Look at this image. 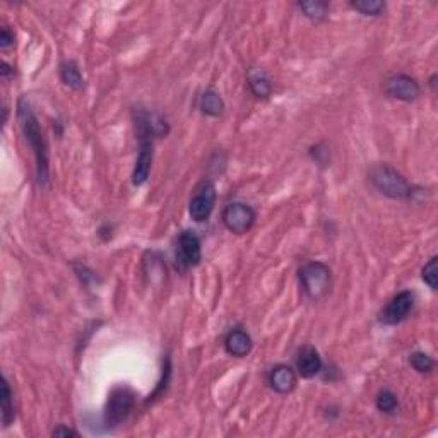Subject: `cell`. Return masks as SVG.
<instances>
[{
	"label": "cell",
	"mask_w": 438,
	"mask_h": 438,
	"mask_svg": "<svg viewBox=\"0 0 438 438\" xmlns=\"http://www.w3.org/2000/svg\"><path fill=\"white\" fill-rule=\"evenodd\" d=\"M214 205H216V187L213 182H204L197 188L196 196L192 197L188 214L197 223L208 221L213 214Z\"/></svg>",
	"instance_id": "52a82bcc"
},
{
	"label": "cell",
	"mask_w": 438,
	"mask_h": 438,
	"mask_svg": "<svg viewBox=\"0 0 438 438\" xmlns=\"http://www.w3.org/2000/svg\"><path fill=\"white\" fill-rule=\"evenodd\" d=\"M410 363L418 373H429L433 368H435V361L432 360V356H428L427 353L423 351L411 353Z\"/></svg>",
	"instance_id": "44dd1931"
},
{
	"label": "cell",
	"mask_w": 438,
	"mask_h": 438,
	"mask_svg": "<svg viewBox=\"0 0 438 438\" xmlns=\"http://www.w3.org/2000/svg\"><path fill=\"white\" fill-rule=\"evenodd\" d=\"M12 43H14V35L9 31V28H2V31H0V48L7 50Z\"/></svg>",
	"instance_id": "603a6c76"
},
{
	"label": "cell",
	"mask_w": 438,
	"mask_h": 438,
	"mask_svg": "<svg viewBox=\"0 0 438 438\" xmlns=\"http://www.w3.org/2000/svg\"><path fill=\"white\" fill-rule=\"evenodd\" d=\"M0 407H2V423L4 427H9V424L16 418V410H14V401H12V392L7 378H2V394H0Z\"/></svg>",
	"instance_id": "2e32d148"
},
{
	"label": "cell",
	"mask_w": 438,
	"mask_h": 438,
	"mask_svg": "<svg viewBox=\"0 0 438 438\" xmlns=\"http://www.w3.org/2000/svg\"><path fill=\"white\" fill-rule=\"evenodd\" d=\"M11 73H12V70H11V65L4 62V64H2V78H9Z\"/></svg>",
	"instance_id": "d4e9b609"
},
{
	"label": "cell",
	"mask_w": 438,
	"mask_h": 438,
	"mask_svg": "<svg viewBox=\"0 0 438 438\" xmlns=\"http://www.w3.org/2000/svg\"><path fill=\"white\" fill-rule=\"evenodd\" d=\"M383 91H385V95L390 96V98L410 103V101H415L418 98L421 87L420 82L416 81L415 78H411V75L395 74L385 79V82H383Z\"/></svg>",
	"instance_id": "ba28073f"
},
{
	"label": "cell",
	"mask_w": 438,
	"mask_h": 438,
	"mask_svg": "<svg viewBox=\"0 0 438 438\" xmlns=\"http://www.w3.org/2000/svg\"><path fill=\"white\" fill-rule=\"evenodd\" d=\"M199 108L204 115L219 117L223 112H225V101H223L221 96H219V92L208 90L201 96Z\"/></svg>",
	"instance_id": "5bb4252c"
},
{
	"label": "cell",
	"mask_w": 438,
	"mask_h": 438,
	"mask_svg": "<svg viewBox=\"0 0 438 438\" xmlns=\"http://www.w3.org/2000/svg\"><path fill=\"white\" fill-rule=\"evenodd\" d=\"M226 353L235 358H243L252 351V338L242 328H233L225 338Z\"/></svg>",
	"instance_id": "4fadbf2b"
},
{
	"label": "cell",
	"mask_w": 438,
	"mask_h": 438,
	"mask_svg": "<svg viewBox=\"0 0 438 438\" xmlns=\"http://www.w3.org/2000/svg\"><path fill=\"white\" fill-rule=\"evenodd\" d=\"M370 180H372L373 187L378 192L390 197V199H410L412 193V188L407 183V180L390 164H377V166H373L372 171H370Z\"/></svg>",
	"instance_id": "7a4b0ae2"
},
{
	"label": "cell",
	"mask_w": 438,
	"mask_h": 438,
	"mask_svg": "<svg viewBox=\"0 0 438 438\" xmlns=\"http://www.w3.org/2000/svg\"><path fill=\"white\" fill-rule=\"evenodd\" d=\"M351 7L365 16H380L385 11V2H382V0H353Z\"/></svg>",
	"instance_id": "ffe728a7"
},
{
	"label": "cell",
	"mask_w": 438,
	"mask_h": 438,
	"mask_svg": "<svg viewBox=\"0 0 438 438\" xmlns=\"http://www.w3.org/2000/svg\"><path fill=\"white\" fill-rule=\"evenodd\" d=\"M375 406H377V410L383 412V415H392V412L397 411V407H399L397 395H395L392 390L383 389L377 394V399H375Z\"/></svg>",
	"instance_id": "d6986e66"
},
{
	"label": "cell",
	"mask_w": 438,
	"mask_h": 438,
	"mask_svg": "<svg viewBox=\"0 0 438 438\" xmlns=\"http://www.w3.org/2000/svg\"><path fill=\"white\" fill-rule=\"evenodd\" d=\"M134 120H136V134L139 139V154L136 159V166L132 171V183L136 187H141L147 182L151 173V166H153L154 158V146H153V134L146 127L144 120L139 115V112L134 113Z\"/></svg>",
	"instance_id": "3957f363"
},
{
	"label": "cell",
	"mask_w": 438,
	"mask_h": 438,
	"mask_svg": "<svg viewBox=\"0 0 438 438\" xmlns=\"http://www.w3.org/2000/svg\"><path fill=\"white\" fill-rule=\"evenodd\" d=\"M298 7L303 11V14H305L306 18L315 21V23L326 19V16L328 12V2H322V0H309V2H300L298 4Z\"/></svg>",
	"instance_id": "ac0fdd59"
},
{
	"label": "cell",
	"mask_w": 438,
	"mask_h": 438,
	"mask_svg": "<svg viewBox=\"0 0 438 438\" xmlns=\"http://www.w3.org/2000/svg\"><path fill=\"white\" fill-rule=\"evenodd\" d=\"M255 223V210L243 202H230L223 210V225L235 235L250 231Z\"/></svg>",
	"instance_id": "8992f818"
},
{
	"label": "cell",
	"mask_w": 438,
	"mask_h": 438,
	"mask_svg": "<svg viewBox=\"0 0 438 438\" xmlns=\"http://www.w3.org/2000/svg\"><path fill=\"white\" fill-rule=\"evenodd\" d=\"M248 86H250V91L254 92L257 98H269L272 92V84L269 81V78L264 73H255L248 74Z\"/></svg>",
	"instance_id": "e0dca14e"
},
{
	"label": "cell",
	"mask_w": 438,
	"mask_h": 438,
	"mask_svg": "<svg viewBox=\"0 0 438 438\" xmlns=\"http://www.w3.org/2000/svg\"><path fill=\"white\" fill-rule=\"evenodd\" d=\"M415 306V293L411 292H402L387 303L385 309L380 314V322L385 326H397L410 317Z\"/></svg>",
	"instance_id": "9c48e42d"
},
{
	"label": "cell",
	"mask_w": 438,
	"mask_h": 438,
	"mask_svg": "<svg viewBox=\"0 0 438 438\" xmlns=\"http://www.w3.org/2000/svg\"><path fill=\"white\" fill-rule=\"evenodd\" d=\"M300 284L310 300L319 301L331 292L332 271L324 262H309L300 269Z\"/></svg>",
	"instance_id": "277c9868"
},
{
	"label": "cell",
	"mask_w": 438,
	"mask_h": 438,
	"mask_svg": "<svg viewBox=\"0 0 438 438\" xmlns=\"http://www.w3.org/2000/svg\"><path fill=\"white\" fill-rule=\"evenodd\" d=\"M136 406V394L129 387H117L112 394H110L107 407H105V423L108 427H117L127 421L130 412Z\"/></svg>",
	"instance_id": "5b68a950"
},
{
	"label": "cell",
	"mask_w": 438,
	"mask_h": 438,
	"mask_svg": "<svg viewBox=\"0 0 438 438\" xmlns=\"http://www.w3.org/2000/svg\"><path fill=\"white\" fill-rule=\"evenodd\" d=\"M269 385L277 394L293 392L294 387H297V373H294L292 366L276 365L269 372Z\"/></svg>",
	"instance_id": "8fae6325"
},
{
	"label": "cell",
	"mask_w": 438,
	"mask_h": 438,
	"mask_svg": "<svg viewBox=\"0 0 438 438\" xmlns=\"http://www.w3.org/2000/svg\"><path fill=\"white\" fill-rule=\"evenodd\" d=\"M52 437H79V433L73 428H67L64 427V424H60V427H57L53 429Z\"/></svg>",
	"instance_id": "cb8c5ba5"
},
{
	"label": "cell",
	"mask_w": 438,
	"mask_h": 438,
	"mask_svg": "<svg viewBox=\"0 0 438 438\" xmlns=\"http://www.w3.org/2000/svg\"><path fill=\"white\" fill-rule=\"evenodd\" d=\"M297 370L303 378H314L322 372V358L314 346H303L297 355Z\"/></svg>",
	"instance_id": "7c38bea8"
},
{
	"label": "cell",
	"mask_w": 438,
	"mask_h": 438,
	"mask_svg": "<svg viewBox=\"0 0 438 438\" xmlns=\"http://www.w3.org/2000/svg\"><path fill=\"white\" fill-rule=\"evenodd\" d=\"M421 277L432 289H437L438 286V257H432L427 264H424Z\"/></svg>",
	"instance_id": "7402d4cb"
},
{
	"label": "cell",
	"mask_w": 438,
	"mask_h": 438,
	"mask_svg": "<svg viewBox=\"0 0 438 438\" xmlns=\"http://www.w3.org/2000/svg\"><path fill=\"white\" fill-rule=\"evenodd\" d=\"M18 119L21 130H23L26 142L35 153L36 159V178L41 187L48 183V147H46V141L41 132L40 124H38L35 113L31 112L29 105L24 100L19 101L18 105Z\"/></svg>",
	"instance_id": "6da1fadb"
},
{
	"label": "cell",
	"mask_w": 438,
	"mask_h": 438,
	"mask_svg": "<svg viewBox=\"0 0 438 438\" xmlns=\"http://www.w3.org/2000/svg\"><path fill=\"white\" fill-rule=\"evenodd\" d=\"M176 259L183 267H196L201 262L202 245L196 231L185 230L180 233L178 242H176Z\"/></svg>",
	"instance_id": "30bf717a"
},
{
	"label": "cell",
	"mask_w": 438,
	"mask_h": 438,
	"mask_svg": "<svg viewBox=\"0 0 438 438\" xmlns=\"http://www.w3.org/2000/svg\"><path fill=\"white\" fill-rule=\"evenodd\" d=\"M60 79L65 86H69L70 90L81 91L84 87V78L79 70V67L73 60H65L60 65Z\"/></svg>",
	"instance_id": "9a60e30c"
}]
</instances>
